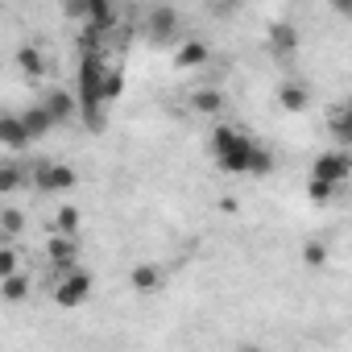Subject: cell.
I'll return each mask as SVG.
<instances>
[{
	"label": "cell",
	"mask_w": 352,
	"mask_h": 352,
	"mask_svg": "<svg viewBox=\"0 0 352 352\" xmlns=\"http://www.w3.org/2000/svg\"><path fill=\"white\" fill-rule=\"evenodd\" d=\"M208 153H212V162H216L224 174H253V179H265V174L274 170V153H270L257 137H249L245 129L224 124V120L212 129Z\"/></svg>",
	"instance_id": "cell-1"
},
{
	"label": "cell",
	"mask_w": 352,
	"mask_h": 352,
	"mask_svg": "<svg viewBox=\"0 0 352 352\" xmlns=\"http://www.w3.org/2000/svg\"><path fill=\"white\" fill-rule=\"evenodd\" d=\"M104 58H100V50H83V58H79V112L87 116V124L91 129H104V100H100V83H104Z\"/></svg>",
	"instance_id": "cell-2"
},
{
	"label": "cell",
	"mask_w": 352,
	"mask_h": 352,
	"mask_svg": "<svg viewBox=\"0 0 352 352\" xmlns=\"http://www.w3.org/2000/svg\"><path fill=\"white\" fill-rule=\"evenodd\" d=\"M91 286H96L91 270L71 265V270H67V274H58V282H54V302H58L63 311H75V307H83V302L91 298Z\"/></svg>",
	"instance_id": "cell-3"
},
{
	"label": "cell",
	"mask_w": 352,
	"mask_h": 352,
	"mask_svg": "<svg viewBox=\"0 0 352 352\" xmlns=\"http://www.w3.org/2000/svg\"><path fill=\"white\" fill-rule=\"evenodd\" d=\"M30 183H34L42 195H63V191H71V187L79 183V174H75V166H67V162H38L34 174H30Z\"/></svg>",
	"instance_id": "cell-4"
},
{
	"label": "cell",
	"mask_w": 352,
	"mask_h": 352,
	"mask_svg": "<svg viewBox=\"0 0 352 352\" xmlns=\"http://www.w3.org/2000/svg\"><path fill=\"white\" fill-rule=\"evenodd\" d=\"M311 179H323V183H331V187H344V183L352 179V157H348V149L340 145V149H331V153H319L315 166H311Z\"/></svg>",
	"instance_id": "cell-5"
},
{
	"label": "cell",
	"mask_w": 352,
	"mask_h": 352,
	"mask_svg": "<svg viewBox=\"0 0 352 352\" xmlns=\"http://www.w3.org/2000/svg\"><path fill=\"white\" fill-rule=\"evenodd\" d=\"M145 38L153 46H170V42H179V9H170V5H153L149 17H145Z\"/></svg>",
	"instance_id": "cell-6"
},
{
	"label": "cell",
	"mask_w": 352,
	"mask_h": 352,
	"mask_svg": "<svg viewBox=\"0 0 352 352\" xmlns=\"http://www.w3.org/2000/svg\"><path fill=\"white\" fill-rule=\"evenodd\" d=\"M30 145H34V137H30V129L21 124V116H17V112H0V149L21 153V149H30Z\"/></svg>",
	"instance_id": "cell-7"
},
{
	"label": "cell",
	"mask_w": 352,
	"mask_h": 352,
	"mask_svg": "<svg viewBox=\"0 0 352 352\" xmlns=\"http://www.w3.org/2000/svg\"><path fill=\"white\" fill-rule=\"evenodd\" d=\"M42 108H46V116H50L54 124H71L75 112H79V100H75L67 87H50V91L42 96Z\"/></svg>",
	"instance_id": "cell-8"
},
{
	"label": "cell",
	"mask_w": 352,
	"mask_h": 352,
	"mask_svg": "<svg viewBox=\"0 0 352 352\" xmlns=\"http://www.w3.org/2000/svg\"><path fill=\"white\" fill-rule=\"evenodd\" d=\"M46 257H50L54 274H67V270L75 265V257H79V236H71V232H54L50 245H46Z\"/></svg>",
	"instance_id": "cell-9"
},
{
	"label": "cell",
	"mask_w": 352,
	"mask_h": 352,
	"mask_svg": "<svg viewBox=\"0 0 352 352\" xmlns=\"http://www.w3.org/2000/svg\"><path fill=\"white\" fill-rule=\"evenodd\" d=\"M129 286H133L137 294H157V290H166V270L153 265V261H141V265H133Z\"/></svg>",
	"instance_id": "cell-10"
},
{
	"label": "cell",
	"mask_w": 352,
	"mask_h": 352,
	"mask_svg": "<svg viewBox=\"0 0 352 352\" xmlns=\"http://www.w3.org/2000/svg\"><path fill=\"white\" fill-rule=\"evenodd\" d=\"M191 108H195L199 116H216V120H220V112L228 108V96H224L220 87H195V91H191Z\"/></svg>",
	"instance_id": "cell-11"
},
{
	"label": "cell",
	"mask_w": 352,
	"mask_h": 352,
	"mask_svg": "<svg viewBox=\"0 0 352 352\" xmlns=\"http://www.w3.org/2000/svg\"><path fill=\"white\" fill-rule=\"evenodd\" d=\"M270 50H274L278 58H286V54L298 50V30H294V21H274V30H270Z\"/></svg>",
	"instance_id": "cell-12"
},
{
	"label": "cell",
	"mask_w": 352,
	"mask_h": 352,
	"mask_svg": "<svg viewBox=\"0 0 352 352\" xmlns=\"http://www.w3.org/2000/svg\"><path fill=\"white\" fill-rule=\"evenodd\" d=\"M212 58V50H208V42H179V54H174V67L179 71H195V67H204Z\"/></svg>",
	"instance_id": "cell-13"
},
{
	"label": "cell",
	"mask_w": 352,
	"mask_h": 352,
	"mask_svg": "<svg viewBox=\"0 0 352 352\" xmlns=\"http://www.w3.org/2000/svg\"><path fill=\"white\" fill-rule=\"evenodd\" d=\"M79 5H83V21L91 30H112V21H116L112 0H79Z\"/></svg>",
	"instance_id": "cell-14"
},
{
	"label": "cell",
	"mask_w": 352,
	"mask_h": 352,
	"mask_svg": "<svg viewBox=\"0 0 352 352\" xmlns=\"http://www.w3.org/2000/svg\"><path fill=\"white\" fill-rule=\"evenodd\" d=\"M25 183H30V174L17 162H0V195H17Z\"/></svg>",
	"instance_id": "cell-15"
},
{
	"label": "cell",
	"mask_w": 352,
	"mask_h": 352,
	"mask_svg": "<svg viewBox=\"0 0 352 352\" xmlns=\"http://www.w3.org/2000/svg\"><path fill=\"white\" fill-rule=\"evenodd\" d=\"M17 71L30 75V79H42V75H46V58H42V50H38V46H21V50H17Z\"/></svg>",
	"instance_id": "cell-16"
},
{
	"label": "cell",
	"mask_w": 352,
	"mask_h": 352,
	"mask_svg": "<svg viewBox=\"0 0 352 352\" xmlns=\"http://www.w3.org/2000/svg\"><path fill=\"white\" fill-rule=\"evenodd\" d=\"M278 104H282L286 112H307L311 96H307V87H302V83H282V87H278Z\"/></svg>",
	"instance_id": "cell-17"
},
{
	"label": "cell",
	"mask_w": 352,
	"mask_h": 352,
	"mask_svg": "<svg viewBox=\"0 0 352 352\" xmlns=\"http://www.w3.org/2000/svg\"><path fill=\"white\" fill-rule=\"evenodd\" d=\"M17 116H21V124L30 129V137H34V141H38V137H46V133L54 129V120L46 116V108H42V104H34V108H25V112H17Z\"/></svg>",
	"instance_id": "cell-18"
},
{
	"label": "cell",
	"mask_w": 352,
	"mask_h": 352,
	"mask_svg": "<svg viewBox=\"0 0 352 352\" xmlns=\"http://www.w3.org/2000/svg\"><path fill=\"white\" fill-rule=\"evenodd\" d=\"M25 294H30V278L21 270H13V274L0 278V298H5V302H21Z\"/></svg>",
	"instance_id": "cell-19"
},
{
	"label": "cell",
	"mask_w": 352,
	"mask_h": 352,
	"mask_svg": "<svg viewBox=\"0 0 352 352\" xmlns=\"http://www.w3.org/2000/svg\"><path fill=\"white\" fill-rule=\"evenodd\" d=\"M120 96H124V71L108 67V71H104V83H100V100H104V108H108V104H116Z\"/></svg>",
	"instance_id": "cell-20"
},
{
	"label": "cell",
	"mask_w": 352,
	"mask_h": 352,
	"mask_svg": "<svg viewBox=\"0 0 352 352\" xmlns=\"http://www.w3.org/2000/svg\"><path fill=\"white\" fill-rule=\"evenodd\" d=\"M327 124H331V133H336V141H340V145H348V141H352V120H348V104H336V108L327 112Z\"/></svg>",
	"instance_id": "cell-21"
},
{
	"label": "cell",
	"mask_w": 352,
	"mask_h": 352,
	"mask_svg": "<svg viewBox=\"0 0 352 352\" xmlns=\"http://www.w3.org/2000/svg\"><path fill=\"white\" fill-rule=\"evenodd\" d=\"M336 195H340V187H331V183H323V179H311V183H307V199H311L315 208H327Z\"/></svg>",
	"instance_id": "cell-22"
},
{
	"label": "cell",
	"mask_w": 352,
	"mask_h": 352,
	"mask_svg": "<svg viewBox=\"0 0 352 352\" xmlns=\"http://www.w3.org/2000/svg\"><path fill=\"white\" fill-rule=\"evenodd\" d=\"M54 232H71V236H79V208H58V216H54Z\"/></svg>",
	"instance_id": "cell-23"
},
{
	"label": "cell",
	"mask_w": 352,
	"mask_h": 352,
	"mask_svg": "<svg viewBox=\"0 0 352 352\" xmlns=\"http://www.w3.org/2000/svg\"><path fill=\"white\" fill-rule=\"evenodd\" d=\"M0 232H5V236L25 232V216H21L17 208H5V212H0Z\"/></svg>",
	"instance_id": "cell-24"
},
{
	"label": "cell",
	"mask_w": 352,
	"mask_h": 352,
	"mask_svg": "<svg viewBox=\"0 0 352 352\" xmlns=\"http://www.w3.org/2000/svg\"><path fill=\"white\" fill-rule=\"evenodd\" d=\"M302 261L307 265H327V245L323 241H307L302 245Z\"/></svg>",
	"instance_id": "cell-25"
},
{
	"label": "cell",
	"mask_w": 352,
	"mask_h": 352,
	"mask_svg": "<svg viewBox=\"0 0 352 352\" xmlns=\"http://www.w3.org/2000/svg\"><path fill=\"white\" fill-rule=\"evenodd\" d=\"M13 270H21V253L17 249H0V278H5V274H13Z\"/></svg>",
	"instance_id": "cell-26"
},
{
	"label": "cell",
	"mask_w": 352,
	"mask_h": 352,
	"mask_svg": "<svg viewBox=\"0 0 352 352\" xmlns=\"http://www.w3.org/2000/svg\"><path fill=\"white\" fill-rule=\"evenodd\" d=\"M331 5H336L340 17H352V0H331Z\"/></svg>",
	"instance_id": "cell-27"
},
{
	"label": "cell",
	"mask_w": 352,
	"mask_h": 352,
	"mask_svg": "<svg viewBox=\"0 0 352 352\" xmlns=\"http://www.w3.org/2000/svg\"><path fill=\"white\" fill-rule=\"evenodd\" d=\"M216 9H232V5H241V0H212Z\"/></svg>",
	"instance_id": "cell-28"
}]
</instances>
